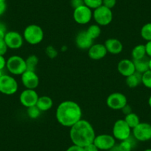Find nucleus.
Returning a JSON list of instances; mask_svg holds the SVG:
<instances>
[{"label":"nucleus","instance_id":"obj_1","mask_svg":"<svg viewBox=\"0 0 151 151\" xmlns=\"http://www.w3.org/2000/svg\"><path fill=\"white\" fill-rule=\"evenodd\" d=\"M82 108L78 103L66 100L59 104L56 108V118L61 125L71 127L82 119Z\"/></svg>","mask_w":151,"mask_h":151},{"label":"nucleus","instance_id":"obj_2","mask_svg":"<svg viewBox=\"0 0 151 151\" xmlns=\"http://www.w3.org/2000/svg\"><path fill=\"white\" fill-rule=\"evenodd\" d=\"M96 133L92 124L85 119L79 120L70 129V138L73 144L85 147L93 143Z\"/></svg>","mask_w":151,"mask_h":151},{"label":"nucleus","instance_id":"obj_3","mask_svg":"<svg viewBox=\"0 0 151 151\" xmlns=\"http://www.w3.org/2000/svg\"><path fill=\"white\" fill-rule=\"evenodd\" d=\"M22 36L26 42L32 45H36L42 42L44 31L40 25L29 24L24 28Z\"/></svg>","mask_w":151,"mask_h":151},{"label":"nucleus","instance_id":"obj_4","mask_svg":"<svg viewBox=\"0 0 151 151\" xmlns=\"http://www.w3.org/2000/svg\"><path fill=\"white\" fill-rule=\"evenodd\" d=\"M6 68L13 75L21 76L27 70L25 59L17 55L11 56L7 60Z\"/></svg>","mask_w":151,"mask_h":151},{"label":"nucleus","instance_id":"obj_5","mask_svg":"<svg viewBox=\"0 0 151 151\" xmlns=\"http://www.w3.org/2000/svg\"><path fill=\"white\" fill-rule=\"evenodd\" d=\"M113 17L111 9H109L103 5L93 10V18L96 23L99 26H107L110 24L113 21Z\"/></svg>","mask_w":151,"mask_h":151},{"label":"nucleus","instance_id":"obj_6","mask_svg":"<svg viewBox=\"0 0 151 151\" xmlns=\"http://www.w3.org/2000/svg\"><path fill=\"white\" fill-rule=\"evenodd\" d=\"M132 129L129 127L124 119H118L115 122L113 127V136L116 139L124 141L131 136Z\"/></svg>","mask_w":151,"mask_h":151},{"label":"nucleus","instance_id":"obj_7","mask_svg":"<svg viewBox=\"0 0 151 151\" xmlns=\"http://www.w3.org/2000/svg\"><path fill=\"white\" fill-rule=\"evenodd\" d=\"M18 88V82L11 76L4 74L0 77V93L8 96L14 95L17 92Z\"/></svg>","mask_w":151,"mask_h":151},{"label":"nucleus","instance_id":"obj_8","mask_svg":"<svg viewBox=\"0 0 151 151\" xmlns=\"http://www.w3.org/2000/svg\"><path fill=\"white\" fill-rule=\"evenodd\" d=\"M73 17L76 22L79 24H87L93 18V11L87 7L82 5L73 10Z\"/></svg>","mask_w":151,"mask_h":151},{"label":"nucleus","instance_id":"obj_9","mask_svg":"<svg viewBox=\"0 0 151 151\" xmlns=\"http://www.w3.org/2000/svg\"><path fill=\"white\" fill-rule=\"evenodd\" d=\"M135 139L139 142H147L151 139V124L147 122H140L132 129Z\"/></svg>","mask_w":151,"mask_h":151},{"label":"nucleus","instance_id":"obj_10","mask_svg":"<svg viewBox=\"0 0 151 151\" xmlns=\"http://www.w3.org/2000/svg\"><path fill=\"white\" fill-rule=\"evenodd\" d=\"M107 107L114 110H121L127 104L125 95L120 92H115L110 94L106 100Z\"/></svg>","mask_w":151,"mask_h":151},{"label":"nucleus","instance_id":"obj_11","mask_svg":"<svg viewBox=\"0 0 151 151\" xmlns=\"http://www.w3.org/2000/svg\"><path fill=\"white\" fill-rule=\"evenodd\" d=\"M93 144L99 150H110L115 147L116 139L110 134H100L96 136Z\"/></svg>","mask_w":151,"mask_h":151},{"label":"nucleus","instance_id":"obj_12","mask_svg":"<svg viewBox=\"0 0 151 151\" xmlns=\"http://www.w3.org/2000/svg\"><path fill=\"white\" fill-rule=\"evenodd\" d=\"M4 40L8 48L13 49V50L21 48L24 43L23 36L17 31L7 32Z\"/></svg>","mask_w":151,"mask_h":151},{"label":"nucleus","instance_id":"obj_13","mask_svg":"<svg viewBox=\"0 0 151 151\" xmlns=\"http://www.w3.org/2000/svg\"><path fill=\"white\" fill-rule=\"evenodd\" d=\"M39 95L35 90L25 89L20 93L19 101L24 107H28L36 105Z\"/></svg>","mask_w":151,"mask_h":151},{"label":"nucleus","instance_id":"obj_14","mask_svg":"<svg viewBox=\"0 0 151 151\" xmlns=\"http://www.w3.org/2000/svg\"><path fill=\"white\" fill-rule=\"evenodd\" d=\"M21 80L26 89L35 90L40 85V78L35 71L26 70L21 75Z\"/></svg>","mask_w":151,"mask_h":151},{"label":"nucleus","instance_id":"obj_15","mask_svg":"<svg viewBox=\"0 0 151 151\" xmlns=\"http://www.w3.org/2000/svg\"><path fill=\"white\" fill-rule=\"evenodd\" d=\"M76 45L82 50H88L93 45V40L88 36L86 30H82L76 36Z\"/></svg>","mask_w":151,"mask_h":151},{"label":"nucleus","instance_id":"obj_16","mask_svg":"<svg viewBox=\"0 0 151 151\" xmlns=\"http://www.w3.org/2000/svg\"><path fill=\"white\" fill-rule=\"evenodd\" d=\"M88 56L93 60H100L105 57L107 51L104 44H93L88 49Z\"/></svg>","mask_w":151,"mask_h":151},{"label":"nucleus","instance_id":"obj_17","mask_svg":"<svg viewBox=\"0 0 151 151\" xmlns=\"http://www.w3.org/2000/svg\"><path fill=\"white\" fill-rule=\"evenodd\" d=\"M117 70L119 73L124 77H127L136 72L133 60H130L128 59H122L117 65Z\"/></svg>","mask_w":151,"mask_h":151},{"label":"nucleus","instance_id":"obj_18","mask_svg":"<svg viewBox=\"0 0 151 151\" xmlns=\"http://www.w3.org/2000/svg\"><path fill=\"white\" fill-rule=\"evenodd\" d=\"M104 46L107 49V53L113 55L119 54L123 50V45L120 40L116 38L107 39L104 42Z\"/></svg>","mask_w":151,"mask_h":151},{"label":"nucleus","instance_id":"obj_19","mask_svg":"<svg viewBox=\"0 0 151 151\" xmlns=\"http://www.w3.org/2000/svg\"><path fill=\"white\" fill-rule=\"evenodd\" d=\"M53 105V101L50 96H42L38 99L36 106L42 112L47 111L50 110Z\"/></svg>","mask_w":151,"mask_h":151},{"label":"nucleus","instance_id":"obj_20","mask_svg":"<svg viewBox=\"0 0 151 151\" xmlns=\"http://www.w3.org/2000/svg\"><path fill=\"white\" fill-rule=\"evenodd\" d=\"M142 73L136 71L133 74L126 77V85L130 88H136L142 83Z\"/></svg>","mask_w":151,"mask_h":151},{"label":"nucleus","instance_id":"obj_21","mask_svg":"<svg viewBox=\"0 0 151 151\" xmlns=\"http://www.w3.org/2000/svg\"><path fill=\"white\" fill-rule=\"evenodd\" d=\"M134 63L135 69L136 71L140 73H144L146 71L149 70V59L147 56L141 59H136V60H133Z\"/></svg>","mask_w":151,"mask_h":151},{"label":"nucleus","instance_id":"obj_22","mask_svg":"<svg viewBox=\"0 0 151 151\" xmlns=\"http://www.w3.org/2000/svg\"><path fill=\"white\" fill-rule=\"evenodd\" d=\"M131 56L133 58V60H136V59H141L147 56L146 54V49H145V45H138L135 46L133 48L131 52Z\"/></svg>","mask_w":151,"mask_h":151},{"label":"nucleus","instance_id":"obj_23","mask_svg":"<svg viewBox=\"0 0 151 151\" xmlns=\"http://www.w3.org/2000/svg\"><path fill=\"white\" fill-rule=\"evenodd\" d=\"M124 120L126 122V123L128 124L129 127L131 129H133L134 127H136L141 122L139 116L137 114H136L135 113H133V112L127 114V115H126Z\"/></svg>","mask_w":151,"mask_h":151},{"label":"nucleus","instance_id":"obj_24","mask_svg":"<svg viewBox=\"0 0 151 151\" xmlns=\"http://www.w3.org/2000/svg\"><path fill=\"white\" fill-rule=\"evenodd\" d=\"M86 32L88 34V36H89L93 40H96V39H97V38L99 37L100 35H101V27L97 24H91V25H90L89 27H88V28L87 29Z\"/></svg>","mask_w":151,"mask_h":151},{"label":"nucleus","instance_id":"obj_25","mask_svg":"<svg viewBox=\"0 0 151 151\" xmlns=\"http://www.w3.org/2000/svg\"><path fill=\"white\" fill-rule=\"evenodd\" d=\"M25 62L27 65V70L35 71L39 63V58L36 55H30L25 59Z\"/></svg>","mask_w":151,"mask_h":151},{"label":"nucleus","instance_id":"obj_26","mask_svg":"<svg viewBox=\"0 0 151 151\" xmlns=\"http://www.w3.org/2000/svg\"><path fill=\"white\" fill-rule=\"evenodd\" d=\"M140 34L143 40H146L147 42L151 41V22L146 23L142 26Z\"/></svg>","mask_w":151,"mask_h":151},{"label":"nucleus","instance_id":"obj_27","mask_svg":"<svg viewBox=\"0 0 151 151\" xmlns=\"http://www.w3.org/2000/svg\"><path fill=\"white\" fill-rule=\"evenodd\" d=\"M27 113L28 115L29 118L32 119H36L41 115V110L38 108V107L36 105L32 106V107H28L27 108Z\"/></svg>","mask_w":151,"mask_h":151},{"label":"nucleus","instance_id":"obj_28","mask_svg":"<svg viewBox=\"0 0 151 151\" xmlns=\"http://www.w3.org/2000/svg\"><path fill=\"white\" fill-rule=\"evenodd\" d=\"M130 138L126 140L122 141L121 143L117 147L119 151H131L133 149V143L130 141Z\"/></svg>","mask_w":151,"mask_h":151},{"label":"nucleus","instance_id":"obj_29","mask_svg":"<svg viewBox=\"0 0 151 151\" xmlns=\"http://www.w3.org/2000/svg\"><path fill=\"white\" fill-rule=\"evenodd\" d=\"M142 83L143 84L144 86L146 87L147 88L151 89V70L146 71L145 73H142Z\"/></svg>","mask_w":151,"mask_h":151},{"label":"nucleus","instance_id":"obj_30","mask_svg":"<svg viewBox=\"0 0 151 151\" xmlns=\"http://www.w3.org/2000/svg\"><path fill=\"white\" fill-rule=\"evenodd\" d=\"M84 3L91 10H95L102 5V0H84Z\"/></svg>","mask_w":151,"mask_h":151},{"label":"nucleus","instance_id":"obj_31","mask_svg":"<svg viewBox=\"0 0 151 151\" xmlns=\"http://www.w3.org/2000/svg\"><path fill=\"white\" fill-rule=\"evenodd\" d=\"M45 53L50 59H55L58 56L57 50L52 45H48L46 47Z\"/></svg>","mask_w":151,"mask_h":151},{"label":"nucleus","instance_id":"obj_32","mask_svg":"<svg viewBox=\"0 0 151 151\" xmlns=\"http://www.w3.org/2000/svg\"><path fill=\"white\" fill-rule=\"evenodd\" d=\"M116 0H102V5L112 10L116 5Z\"/></svg>","mask_w":151,"mask_h":151},{"label":"nucleus","instance_id":"obj_33","mask_svg":"<svg viewBox=\"0 0 151 151\" xmlns=\"http://www.w3.org/2000/svg\"><path fill=\"white\" fill-rule=\"evenodd\" d=\"M8 46L5 43V40H0V55L4 56L8 51Z\"/></svg>","mask_w":151,"mask_h":151},{"label":"nucleus","instance_id":"obj_34","mask_svg":"<svg viewBox=\"0 0 151 151\" xmlns=\"http://www.w3.org/2000/svg\"><path fill=\"white\" fill-rule=\"evenodd\" d=\"M70 5L74 10L76 9V8H79V7L84 5L85 3H84V0H71Z\"/></svg>","mask_w":151,"mask_h":151},{"label":"nucleus","instance_id":"obj_35","mask_svg":"<svg viewBox=\"0 0 151 151\" xmlns=\"http://www.w3.org/2000/svg\"><path fill=\"white\" fill-rule=\"evenodd\" d=\"M66 151H85V148L82 147L78 146V145H73L70 146L66 150Z\"/></svg>","mask_w":151,"mask_h":151},{"label":"nucleus","instance_id":"obj_36","mask_svg":"<svg viewBox=\"0 0 151 151\" xmlns=\"http://www.w3.org/2000/svg\"><path fill=\"white\" fill-rule=\"evenodd\" d=\"M84 148H85V151H99V150L97 148V147L93 143L87 145Z\"/></svg>","mask_w":151,"mask_h":151},{"label":"nucleus","instance_id":"obj_37","mask_svg":"<svg viewBox=\"0 0 151 151\" xmlns=\"http://www.w3.org/2000/svg\"><path fill=\"white\" fill-rule=\"evenodd\" d=\"M6 33L7 32L4 24H0V40H4Z\"/></svg>","mask_w":151,"mask_h":151},{"label":"nucleus","instance_id":"obj_38","mask_svg":"<svg viewBox=\"0 0 151 151\" xmlns=\"http://www.w3.org/2000/svg\"><path fill=\"white\" fill-rule=\"evenodd\" d=\"M145 45V49H146V54L147 56L151 58V41L147 42Z\"/></svg>","mask_w":151,"mask_h":151},{"label":"nucleus","instance_id":"obj_39","mask_svg":"<svg viewBox=\"0 0 151 151\" xmlns=\"http://www.w3.org/2000/svg\"><path fill=\"white\" fill-rule=\"evenodd\" d=\"M7 9V5L5 2L0 1V16L3 15Z\"/></svg>","mask_w":151,"mask_h":151},{"label":"nucleus","instance_id":"obj_40","mask_svg":"<svg viewBox=\"0 0 151 151\" xmlns=\"http://www.w3.org/2000/svg\"><path fill=\"white\" fill-rule=\"evenodd\" d=\"M121 110H122V113H124L125 116L127 115V114H129V113H132V108L128 104H126V105L124 106V107H123V108Z\"/></svg>","mask_w":151,"mask_h":151},{"label":"nucleus","instance_id":"obj_41","mask_svg":"<svg viewBox=\"0 0 151 151\" xmlns=\"http://www.w3.org/2000/svg\"><path fill=\"white\" fill-rule=\"evenodd\" d=\"M6 62L7 61L5 60L4 56H1L0 55V70H2L6 67Z\"/></svg>","mask_w":151,"mask_h":151},{"label":"nucleus","instance_id":"obj_42","mask_svg":"<svg viewBox=\"0 0 151 151\" xmlns=\"http://www.w3.org/2000/svg\"><path fill=\"white\" fill-rule=\"evenodd\" d=\"M148 104H149L150 107H151V96L149 97V99H148Z\"/></svg>","mask_w":151,"mask_h":151},{"label":"nucleus","instance_id":"obj_43","mask_svg":"<svg viewBox=\"0 0 151 151\" xmlns=\"http://www.w3.org/2000/svg\"><path fill=\"white\" fill-rule=\"evenodd\" d=\"M149 69L151 70V58L149 59Z\"/></svg>","mask_w":151,"mask_h":151},{"label":"nucleus","instance_id":"obj_44","mask_svg":"<svg viewBox=\"0 0 151 151\" xmlns=\"http://www.w3.org/2000/svg\"><path fill=\"white\" fill-rule=\"evenodd\" d=\"M67 50V47L66 46H64V47H62V50Z\"/></svg>","mask_w":151,"mask_h":151},{"label":"nucleus","instance_id":"obj_45","mask_svg":"<svg viewBox=\"0 0 151 151\" xmlns=\"http://www.w3.org/2000/svg\"><path fill=\"white\" fill-rule=\"evenodd\" d=\"M4 74L2 73V70H0V77H1V76H3Z\"/></svg>","mask_w":151,"mask_h":151},{"label":"nucleus","instance_id":"obj_46","mask_svg":"<svg viewBox=\"0 0 151 151\" xmlns=\"http://www.w3.org/2000/svg\"><path fill=\"white\" fill-rule=\"evenodd\" d=\"M144 151H151V148H148V149H146Z\"/></svg>","mask_w":151,"mask_h":151},{"label":"nucleus","instance_id":"obj_47","mask_svg":"<svg viewBox=\"0 0 151 151\" xmlns=\"http://www.w3.org/2000/svg\"><path fill=\"white\" fill-rule=\"evenodd\" d=\"M0 1H2V2H6V0H0Z\"/></svg>","mask_w":151,"mask_h":151}]
</instances>
